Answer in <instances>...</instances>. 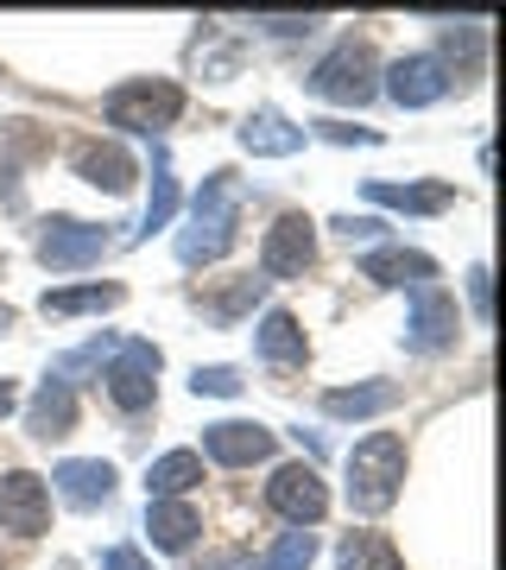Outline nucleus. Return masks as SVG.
Here are the masks:
<instances>
[{"mask_svg": "<svg viewBox=\"0 0 506 570\" xmlns=\"http://www.w3.org/2000/svg\"><path fill=\"white\" fill-rule=\"evenodd\" d=\"M399 482H405L399 431H374V438L348 450V501H355V513H386L399 501Z\"/></svg>", "mask_w": 506, "mask_h": 570, "instance_id": "nucleus-2", "label": "nucleus"}, {"mask_svg": "<svg viewBox=\"0 0 506 570\" xmlns=\"http://www.w3.org/2000/svg\"><path fill=\"white\" fill-rule=\"evenodd\" d=\"M310 266H317V228H310V216H279L260 242V273L266 279H304Z\"/></svg>", "mask_w": 506, "mask_h": 570, "instance_id": "nucleus-6", "label": "nucleus"}, {"mask_svg": "<svg viewBox=\"0 0 506 570\" xmlns=\"http://www.w3.org/2000/svg\"><path fill=\"white\" fill-rule=\"evenodd\" d=\"M317 134H324V140H336V146H348V140L374 146V134H367V127H348V121H317Z\"/></svg>", "mask_w": 506, "mask_h": 570, "instance_id": "nucleus-32", "label": "nucleus"}, {"mask_svg": "<svg viewBox=\"0 0 506 570\" xmlns=\"http://www.w3.org/2000/svg\"><path fill=\"white\" fill-rule=\"evenodd\" d=\"M190 387L209 393V400H235V393H241V374H235V367H197Z\"/></svg>", "mask_w": 506, "mask_h": 570, "instance_id": "nucleus-29", "label": "nucleus"}, {"mask_svg": "<svg viewBox=\"0 0 506 570\" xmlns=\"http://www.w3.org/2000/svg\"><path fill=\"white\" fill-rule=\"evenodd\" d=\"M146 532H152V546L183 551L202 532V520H197V508H190V501H152V508H146Z\"/></svg>", "mask_w": 506, "mask_h": 570, "instance_id": "nucleus-20", "label": "nucleus"}, {"mask_svg": "<svg viewBox=\"0 0 506 570\" xmlns=\"http://www.w3.org/2000/svg\"><path fill=\"white\" fill-rule=\"evenodd\" d=\"M241 146L247 153H260V159H291V153L304 146V127H291L279 108H260V115H247Z\"/></svg>", "mask_w": 506, "mask_h": 570, "instance_id": "nucleus-17", "label": "nucleus"}, {"mask_svg": "<svg viewBox=\"0 0 506 570\" xmlns=\"http://www.w3.org/2000/svg\"><path fill=\"white\" fill-rule=\"evenodd\" d=\"M0 330H13V311H7V305H0Z\"/></svg>", "mask_w": 506, "mask_h": 570, "instance_id": "nucleus-36", "label": "nucleus"}, {"mask_svg": "<svg viewBox=\"0 0 506 570\" xmlns=\"http://www.w3.org/2000/svg\"><path fill=\"white\" fill-rule=\"evenodd\" d=\"M361 279H380V285H425L437 279V261L418 254V247H374L361 261Z\"/></svg>", "mask_w": 506, "mask_h": 570, "instance_id": "nucleus-16", "label": "nucleus"}, {"mask_svg": "<svg viewBox=\"0 0 506 570\" xmlns=\"http://www.w3.org/2000/svg\"><path fill=\"white\" fill-rule=\"evenodd\" d=\"M127 292L121 285H70V292H44V317H82V311H115Z\"/></svg>", "mask_w": 506, "mask_h": 570, "instance_id": "nucleus-24", "label": "nucleus"}, {"mask_svg": "<svg viewBox=\"0 0 506 570\" xmlns=\"http://www.w3.org/2000/svg\"><path fill=\"white\" fill-rule=\"evenodd\" d=\"M260 292H266V279H254V273H247V279H235L228 292H209V298H197V305L209 311L216 324H235V317H241V311L254 305V298H260Z\"/></svg>", "mask_w": 506, "mask_h": 570, "instance_id": "nucleus-26", "label": "nucleus"}, {"mask_svg": "<svg viewBox=\"0 0 506 570\" xmlns=\"http://www.w3.org/2000/svg\"><path fill=\"white\" fill-rule=\"evenodd\" d=\"M399 406V387L393 381H367V387H336L324 393V412L329 419H374V412Z\"/></svg>", "mask_w": 506, "mask_h": 570, "instance_id": "nucleus-22", "label": "nucleus"}, {"mask_svg": "<svg viewBox=\"0 0 506 570\" xmlns=\"http://www.w3.org/2000/svg\"><path fill=\"white\" fill-rule=\"evenodd\" d=\"M456 324H463V311L449 298L437 279L411 285V330H405V343L418 348V355H437V348L456 343Z\"/></svg>", "mask_w": 506, "mask_h": 570, "instance_id": "nucleus-7", "label": "nucleus"}, {"mask_svg": "<svg viewBox=\"0 0 506 570\" xmlns=\"http://www.w3.org/2000/svg\"><path fill=\"white\" fill-rule=\"evenodd\" d=\"M374 70H380V63H374V45H367V39H343L304 82H310V96H324V102L361 108L367 96L380 89V82H374Z\"/></svg>", "mask_w": 506, "mask_h": 570, "instance_id": "nucleus-4", "label": "nucleus"}, {"mask_svg": "<svg viewBox=\"0 0 506 570\" xmlns=\"http://www.w3.org/2000/svg\"><path fill=\"white\" fill-rule=\"evenodd\" d=\"M0 527L20 532V539L51 532V494H44L39 475H26V469H7L0 475Z\"/></svg>", "mask_w": 506, "mask_h": 570, "instance_id": "nucleus-8", "label": "nucleus"}, {"mask_svg": "<svg viewBox=\"0 0 506 570\" xmlns=\"http://www.w3.org/2000/svg\"><path fill=\"white\" fill-rule=\"evenodd\" d=\"M310 564H317V532L298 527V532H285V539H279L272 551H266V558H260L254 570H310Z\"/></svg>", "mask_w": 506, "mask_h": 570, "instance_id": "nucleus-25", "label": "nucleus"}, {"mask_svg": "<svg viewBox=\"0 0 506 570\" xmlns=\"http://www.w3.org/2000/svg\"><path fill=\"white\" fill-rule=\"evenodd\" d=\"M51 482H58L63 501H77V508H101V501L115 494V463H101V456H70V463L51 469Z\"/></svg>", "mask_w": 506, "mask_h": 570, "instance_id": "nucleus-14", "label": "nucleus"}, {"mask_svg": "<svg viewBox=\"0 0 506 570\" xmlns=\"http://www.w3.org/2000/svg\"><path fill=\"white\" fill-rule=\"evenodd\" d=\"M444 51H449V63H463V77H475V70H482V26H449Z\"/></svg>", "mask_w": 506, "mask_h": 570, "instance_id": "nucleus-28", "label": "nucleus"}, {"mask_svg": "<svg viewBox=\"0 0 506 570\" xmlns=\"http://www.w3.org/2000/svg\"><path fill=\"white\" fill-rule=\"evenodd\" d=\"M202 456H216L228 469L266 463L272 456V431L254 425V419H222V425H202Z\"/></svg>", "mask_w": 506, "mask_h": 570, "instance_id": "nucleus-11", "label": "nucleus"}, {"mask_svg": "<svg viewBox=\"0 0 506 570\" xmlns=\"http://www.w3.org/2000/svg\"><path fill=\"white\" fill-rule=\"evenodd\" d=\"M101 254H108V228H96V223L58 216V223L39 235V261L58 266V273H82V266H96Z\"/></svg>", "mask_w": 506, "mask_h": 570, "instance_id": "nucleus-10", "label": "nucleus"}, {"mask_svg": "<svg viewBox=\"0 0 506 570\" xmlns=\"http://www.w3.org/2000/svg\"><path fill=\"white\" fill-rule=\"evenodd\" d=\"M235 216H241V178L235 171H216V178L197 190V209H190V228L178 235V261H222L235 247Z\"/></svg>", "mask_w": 506, "mask_h": 570, "instance_id": "nucleus-1", "label": "nucleus"}, {"mask_svg": "<svg viewBox=\"0 0 506 570\" xmlns=\"http://www.w3.org/2000/svg\"><path fill=\"white\" fill-rule=\"evenodd\" d=\"M386 96L399 108H430V102H444L449 96V70H444V58H399L393 70H386Z\"/></svg>", "mask_w": 506, "mask_h": 570, "instance_id": "nucleus-12", "label": "nucleus"}, {"mask_svg": "<svg viewBox=\"0 0 506 570\" xmlns=\"http://www.w3.org/2000/svg\"><path fill=\"white\" fill-rule=\"evenodd\" d=\"M260 355L266 367H279V374H298L304 362H310V343H304V330L291 311H266L260 317Z\"/></svg>", "mask_w": 506, "mask_h": 570, "instance_id": "nucleus-15", "label": "nucleus"}, {"mask_svg": "<svg viewBox=\"0 0 506 570\" xmlns=\"http://www.w3.org/2000/svg\"><path fill=\"white\" fill-rule=\"evenodd\" d=\"M197 482H202L197 450H165L159 463L146 469V494H152V501H178V494H190Z\"/></svg>", "mask_w": 506, "mask_h": 570, "instance_id": "nucleus-18", "label": "nucleus"}, {"mask_svg": "<svg viewBox=\"0 0 506 570\" xmlns=\"http://www.w3.org/2000/svg\"><path fill=\"white\" fill-rule=\"evenodd\" d=\"M101 115H108V127H133V134H159V127H171L183 115V89L178 82H121V89H108L101 96Z\"/></svg>", "mask_w": 506, "mask_h": 570, "instance_id": "nucleus-3", "label": "nucleus"}, {"mask_svg": "<svg viewBox=\"0 0 506 570\" xmlns=\"http://www.w3.org/2000/svg\"><path fill=\"white\" fill-rule=\"evenodd\" d=\"M171 209H178V178L165 171V153H152V204H146V235L171 223Z\"/></svg>", "mask_w": 506, "mask_h": 570, "instance_id": "nucleus-27", "label": "nucleus"}, {"mask_svg": "<svg viewBox=\"0 0 506 570\" xmlns=\"http://www.w3.org/2000/svg\"><path fill=\"white\" fill-rule=\"evenodd\" d=\"M266 32H279V39H298V32H317V20H298V13H285V20H260Z\"/></svg>", "mask_w": 506, "mask_h": 570, "instance_id": "nucleus-34", "label": "nucleus"}, {"mask_svg": "<svg viewBox=\"0 0 506 570\" xmlns=\"http://www.w3.org/2000/svg\"><path fill=\"white\" fill-rule=\"evenodd\" d=\"M266 508L285 513L291 527H317L329 513V489H324V475L310 463H285L272 469V482H266Z\"/></svg>", "mask_w": 506, "mask_h": 570, "instance_id": "nucleus-5", "label": "nucleus"}, {"mask_svg": "<svg viewBox=\"0 0 506 570\" xmlns=\"http://www.w3.org/2000/svg\"><path fill=\"white\" fill-rule=\"evenodd\" d=\"M152 393H159V348L152 343H127L108 367V400L121 412H146L152 406Z\"/></svg>", "mask_w": 506, "mask_h": 570, "instance_id": "nucleus-9", "label": "nucleus"}, {"mask_svg": "<svg viewBox=\"0 0 506 570\" xmlns=\"http://www.w3.org/2000/svg\"><path fill=\"white\" fill-rule=\"evenodd\" d=\"M348 235V242H374V235H380L386 223H374V216H343V223H336Z\"/></svg>", "mask_w": 506, "mask_h": 570, "instance_id": "nucleus-33", "label": "nucleus"}, {"mask_svg": "<svg viewBox=\"0 0 506 570\" xmlns=\"http://www.w3.org/2000/svg\"><path fill=\"white\" fill-rule=\"evenodd\" d=\"M468 292H475V311H482V317H494V273H487V266H475V273H468Z\"/></svg>", "mask_w": 506, "mask_h": 570, "instance_id": "nucleus-30", "label": "nucleus"}, {"mask_svg": "<svg viewBox=\"0 0 506 570\" xmlns=\"http://www.w3.org/2000/svg\"><path fill=\"white\" fill-rule=\"evenodd\" d=\"M101 570H152V564H146L133 546H108V551H101Z\"/></svg>", "mask_w": 506, "mask_h": 570, "instance_id": "nucleus-31", "label": "nucleus"}, {"mask_svg": "<svg viewBox=\"0 0 506 570\" xmlns=\"http://www.w3.org/2000/svg\"><path fill=\"white\" fill-rule=\"evenodd\" d=\"M26 431L39 438V444H51V438H70L77 431V393H70V381L63 374H51L39 387V400H32V412H26Z\"/></svg>", "mask_w": 506, "mask_h": 570, "instance_id": "nucleus-13", "label": "nucleus"}, {"mask_svg": "<svg viewBox=\"0 0 506 570\" xmlns=\"http://www.w3.org/2000/svg\"><path fill=\"white\" fill-rule=\"evenodd\" d=\"M77 171L96 184V190H127V184H133V159H127L115 140H108V146H82V153H77Z\"/></svg>", "mask_w": 506, "mask_h": 570, "instance_id": "nucleus-23", "label": "nucleus"}, {"mask_svg": "<svg viewBox=\"0 0 506 570\" xmlns=\"http://www.w3.org/2000/svg\"><path fill=\"white\" fill-rule=\"evenodd\" d=\"M0 570H7V564H0Z\"/></svg>", "mask_w": 506, "mask_h": 570, "instance_id": "nucleus-37", "label": "nucleus"}, {"mask_svg": "<svg viewBox=\"0 0 506 570\" xmlns=\"http://www.w3.org/2000/svg\"><path fill=\"white\" fill-rule=\"evenodd\" d=\"M367 197L374 204H386V209H411V216H437V209H449V184H386V178H374L367 184Z\"/></svg>", "mask_w": 506, "mask_h": 570, "instance_id": "nucleus-19", "label": "nucleus"}, {"mask_svg": "<svg viewBox=\"0 0 506 570\" xmlns=\"http://www.w3.org/2000/svg\"><path fill=\"white\" fill-rule=\"evenodd\" d=\"M336 564L343 570H405V558H399V546H393L386 532H343Z\"/></svg>", "mask_w": 506, "mask_h": 570, "instance_id": "nucleus-21", "label": "nucleus"}, {"mask_svg": "<svg viewBox=\"0 0 506 570\" xmlns=\"http://www.w3.org/2000/svg\"><path fill=\"white\" fill-rule=\"evenodd\" d=\"M13 406H20V387H13V381H0V419H7Z\"/></svg>", "mask_w": 506, "mask_h": 570, "instance_id": "nucleus-35", "label": "nucleus"}]
</instances>
